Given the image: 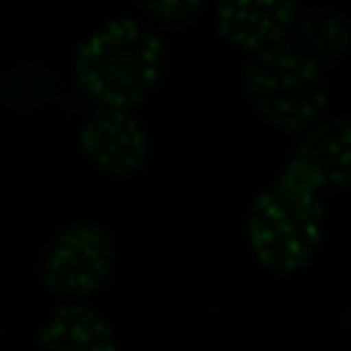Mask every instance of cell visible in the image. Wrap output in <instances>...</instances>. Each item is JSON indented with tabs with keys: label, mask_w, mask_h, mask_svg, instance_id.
Wrapping results in <instances>:
<instances>
[{
	"label": "cell",
	"mask_w": 351,
	"mask_h": 351,
	"mask_svg": "<svg viewBox=\"0 0 351 351\" xmlns=\"http://www.w3.org/2000/svg\"><path fill=\"white\" fill-rule=\"evenodd\" d=\"M299 19V0H219L216 28L243 53L278 47Z\"/></svg>",
	"instance_id": "cell-6"
},
{
	"label": "cell",
	"mask_w": 351,
	"mask_h": 351,
	"mask_svg": "<svg viewBox=\"0 0 351 351\" xmlns=\"http://www.w3.org/2000/svg\"><path fill=\"white\" fill-rule=\"evenodd\" d=\"M167 47L139 19H111L74 56V80L96 105L133 108L164 77Z\"/></svg>",
	"instance_id": "cell-1"
},
{
	"label": "cell",
	"mask_w": 351,
	"mask_h": 351,
	"mask_svg": "<svg viewBox=\"0 0 351 351\" xmlns=\"http://www.w3.org/2000/svg\"><path fill=\"white\" fill-rule=\"evenodd\" d=\"M136 3L160 22H182V19H191L204 0H136Z\"/></svg>",
	"instance_id": "cell-10"
},
{
	"label": "cell",
	"mask_w": 351,
	"mask_h": 351,
	"mask_svg": "<svg viewBox=\"0 0 351 351\" xmlns=\"http://www.w3.org/2000/svg\"><path fill=\"white\" fill-rule=\"evenodd\" d=\"M299 167L315 179L321 191L351 185V117L346 114H321L299 130L296 154H293Z\"/></svg>",
	"instance_id": "cell-7"
},
{
	"label": "cell",
	"mask_w": 351,
	"mask_h": 351,
	"mask_svg": "<svg viewBox=\"0 0 351 351\" xmlns=\"http://www.w3.org/2000/svg\"><path fill=\"white\" fill-rule=\"evenodd\" d=\"M324 237L321 188L290 160L280 176L253 200L247 216V241L259 265L293 274L315 259Z\"/></svg>",
	"instance_id": "cell-2"
},
{
	"label": "cell",
	"mask_w": 351,
	"mask_h": 351,
	"mask_svg": "<svg viewBox=\"0 0 351 351\" xmlns=\"http://www.w3.org/2000/svg\"><path fill=\"white\" fill-rule=\"evenodd\" d=\"M243 90L253 111L284 133H299L327 111L330 90L324 68L290 43L250 53Z\"/></svg>",
	"instance_id": "cell-3"
},
{
	"label": "cell",
	"mask_w": 351,
	"mask_h": 351,
	"mask_svg": "<svg viewBox=\"0 0 351 351\" xmlns=\"http://www.w3.org/2000/svg\"><path fill=\"white\" fill-rule=\"evenodd\" d=\"M37 342L49 351H114L117 346L111 324L90 305H80L74 299L62 302L49 315Z\"/></svg>",
	"instance_id": "cell-8"
},
{
	"label": "cell",
	"mask_w": 351,
	"mask_h": 351,
	"mask_svg": "<svg viewBox=\"0 0 351 351\" xmlns=\"http://www.w3.org/2000/svg\"><path fill=\"white\" fill-rule=\"evenodd\" d=\"M287 43L321 68H327L351 49V25L336 12H308L296 19Z\"/></svg>",
	"instance_id": "cell-9"
},
{
	"label": "cell",
	"mask_w": 351,
	"mask_h": 351,
	"mask_svg": "<svg viewBox=\"0 0 351 351\" xmlns=\"http://www.w3.org/2000/svg\"><path fill=\"white\" fill-rule=\"evenodd\" d=\"M77 142L84 158L114 179L139 173L148 160V133L130 108L99 105L96 114L84 121Z\"/></svg>",
	"instance_id": "cell-5"
},
{
	"label": "cell",
	"mask_w": 351,
	"mask_h": 351,
	"mask_svg": "<svg viewBox=\"0 0 351 351\" xmlns=\"http://www.w3.org/2000/svg\"><path fill=\"white\" fill-rule=\"evenodd\" d=\"M114 268V241L93 222L68 225L43 256V284L59 299H84L105 284Z\"/></svg>",
	"instance_id": "cell-4"
}]
</instances>
